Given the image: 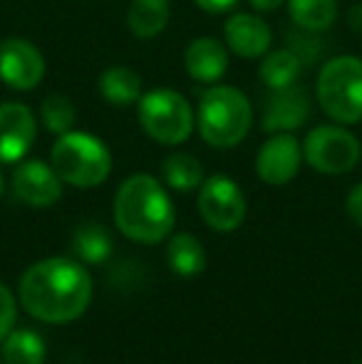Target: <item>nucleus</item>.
<instances>
[{
    "label": "nucleus",
    "instance_id": "f257e3e1",
    "mask_svg": "<svg viewBox=\"0 0 362 364\" xmlns=\"http://www.w3.org/2000/svg\"><path fill=\"white\" fill-rule=\"evenodd\" d=\"M18 295L28 315L50 325H65L90 307L92 278L78 260L45 258L23 273Z\"/></svg>",
    "mask_w": 362,
    "mask_h": 364
},
{
    "label": "nucleus",
    "instance_id": "f03ea898",
    "mask_svg": "<svg viewBox=\"0 0 362 364\" xmlns=\"http://www.w3.org/2000/svg\"><path fill=\"white\" fill-rule=\"evenodd\" d=\"M115 225L137 243H159L174 230L176 211L159 178L149 173L129 176L115 196Z\"/></svg>",
    "mask_w": 362,
    "mask_h": 364
},
{
    "label": "nucleus",
    "instance_id": "7ed1b4c3",
    "mask_svg": "<svg viewBox=\"0 0 362 364\" xmlns=\"http://www.w3.org/2000/svg\"><path fill=\"white\" fill-rule=\"evenodd\" d=\"M253 124L251 100L238 87L208 85L198 100L196 127L208 146L231 149L241 144Z\"/></svg>",
    "mask_w": 362,
    "mask_h": 364
},
{
    "label": "nucleus",
    "instance_id": "20e7f679",
    "mask_svg": "<svg viewBox=\"0 0 362 364\" xmlns=\"http://www.w3.org/2000/svg\"><path fill=\"white\" fill-rule=\"evenodd\" d=\"M50 164L63 178L75 188H95L107 181L112 171V154L102 139L87 132H65L58 136Z\"/></svg>",
    "mask_w": 362,
    "mask_h": 364
},
{
    "label": "nucleus",
    "instance_id": "39448f33",
    "mask_svg": "<svg viewBox=\"0 0 362 364\" xmlns=\"http://www.w3.org/2000/svg\"><path fill=\"white\" fill-rule=\"evenodd\" d=\"M315 95L335 124H358L362 119V60L340 55L320 68Z\"/></svg>",
    "mask_w": 362,
    "mask_h": 364
},
{
    "label": "nucleus",
    "instance_id": "423d86ee",
    "mask_svg": "<svg viewBox=\"0 0 362 364\" xmlns=\"http://www.w3.org/2000/svg\"><path fill=\"white\" fill-rule=\"evenodd\" d=\"M139 127L149 139L159 141L164 146H179L191 136L196 114H193L188 100L176 90H151L142 95L137 102Z\"/></svg>",
    "mask_w": 362,
    "mask_h": 364
},
{
    "label": "nucleus",
    "instance_id": "0eeeda50",
    "mask_svg": "<svg viewBox=\"0 0 362 364\" xmlns=\"http://www.w3.org/2000/svg\"><path fill=\"white\" fill-rule=\"evenodd\" d=\"M303 159L320 173H348L360 161V141L345 124H320L305 136Z\"/></svg>",
    "mask_w": 362,
    "mask_h": 364
},
{
    "label": "nucleus",
    "instance_id": "6e6552de",
    "mask_svg": "<svg viewBox=\"0 0 362 364\" xmlns=\"http://www.w3.org/2000/svg\"><path fill=\"white\" fill-rule=\"evenodd\" d=\"M198 213L211 230L231 233L246 220V196L233 178L216 173L203 178L198 191Z\"/></svg>",
    "mask_w": 362,
    "mask_h": 364
},
{
    "label": "nucleus",
    "instance_id": "1a4fd4ad",
    "mask_svg": "<svg viewBox=\"0 0 362 364\" xmlns=\"http://www.w3.org/2000/svg\"><path fill=\"white\" fill-rule=\"evenodd\" d=\"M45 58L30 40L8 38L0 43V80L18 92H30L43 82Z\"/></svg>",
    "mask_w": 362,
    "mask_h": 364
},
{
    "label": "nucleus",
    "instance_id": "9d476101",
    "mask_svg": "<svg viewBox=\"0 0 362 364\" xmlns=\"http://www.w3.org/2000/svg\"><path fill=\"white\" fill-rule=\"evenodd\" d=\"M303 146L293 136V132H275L263 141L256 156V173L268 186H285L300 171Z\"/></svg>",
    "mask_w": 362,
    "mask_h": 364
},
{
    "label": "nucleus",
    "instance_id": "9b49d317",
    "mask_svg": "<svg viewBox=\"0 0 362 364\" xmlns=\"http://www.w3.org/2000/svg\"><path fill=\"white\" fill-rule=\"evenodd\" d=\"M38 136V119L23 102L0 105V164H18L28 156Z\"/></svg>",
    "mask_w": 362,
    "mask_h": 364
},
{
    "label": "nucleus",
    "instance_id": "f8f14e48",
    "mask_svg": "<svg viewBox=\"0 0 362 364\" xmlns=\"http://www.w3.org/2000/svg\"><path fill=\"white\" fill-rule=\"evenodd\" d=\"M13 191L28 206L48 208L55 206L63 196V178L58 176L53 164H45L40 159H28V161L15 166Z\"/></svg>",
    "mask_w": 362,
    "mask_h": 364
},
{
    "label": "nucleus",
    "instance_id": "ddd939ff",
    "mask_svg": "<svg viewBox=\"0 0 362 364\" xmlns=\"http://www.w3.org/2000/svg\"><path fill=\"white\" fill-rule=\"evenodd\" d=\"M313 109L308 90L298 85L283 87V90H271L263 102V132L275 134V132H295L303 127Z\"/></svg>",
    "mask_w": 362,
    "mask_h": 364
},
{
    "label": "nucleus",
    "instance_id": "4468645a",
    "mask_svg": "<svg viewBox=\"0 0 362 364\" xmlns=\"http://www.w3.org/2000/svg\"><path fill=\"white\" fill-rule=\"evenodd\" d=\"M223 43L233 55L243 60H258L271 50L273 33L253 13H236L223 25Z\"/></svg>",
    "mask_w": 362,
    "mask_h": 364
},
{
    "label": "nucleus",
    "instance_id": "2eb2a0df",
    "mask_svg": "<svg viewBox=\"0 0 362 364\" xmlns=\"http://www.w3.org/2000/svg\"><path fill=\"white\" fill-rule=\"evenodd\" d=\"M183 65L191 80L216 85L228 70V48L218 38H196L183 50Z\"/></svg>",
    "mask_w": 362,
    "mask_h": 364
},
{
    "label": "nucleus",
    "instance_id": "dca6fc26",
    "mask_svg": "<svg viewBox=\"0 0 362 364\" xmlns=\"http://www.w3.org/2000/svg\"><path fill=\"white\" fill-rule=\"evenodd\" d=\"M171 18L169 0H132L127 10V28L137 40H154L164 33Z\"/></svg>",
    "mask_w": 362,
    "mask_h": 364
},
{
    "label": "nucleus",
    "instance_id": "f3484780",
    "mask_svg": "<svg viewBox=\"0 0 362 364\" xmlns=\"http://www.w3.org/2000/svg\"><path fill=\"white\" fill-rule=\"evenodd\" d=\"M142 77L134 73L132 68H124V65H112L97 80V87H100V95L105 97L107 105L112 107H129L137 105L142 100Z\"/></svg>",
    "mask_w": 362,
    "mask_h": 364
},
{
    "label": "nucleus",
    "instance_id": "a211bd4d",
    "mask_svg": "<svg viewBox=\"0 0 362 364\" xmlns=\"http://www.w3.org/2000/svg\"><path fill=\"white\" fill-rule=\"evenodd\" d=\"M300 70H303V63H300L298 55L290 48H280L263 55L258 77L268 90H283V87L298 85Z\"/></svg>",
    "mask_w": 362,
    "mask_h": 364
},
{
    "label": "nucleus",
    "instance_id": "6ab92c4d",
    "mask_svg": "<svg viewBox=\"0 0 362 364\" xmlns=\"http://www.w3.org/2000/svg\"><path fill=\"white\" fill-rule=\"evenodd\" d=\"M288 13L295 28L325 33L338 20V0H288Z\"/></svg>",
    "mask_w": 362,
    "mask_h": 364
},
{
    "label": "nucleus",
    "instance_id": "aec40b11",
    "mask_svg": "<svg viewBox=\"0 0 362 364\" xmlns=\"http://www.w3.org/2000/svg\"><path fill=\"white\" fill-rule=\"evenodd\" d=\"M166 263L181 278H193L206 265V253L191 233H176L166 245Z\"/></svg>",
    "mask_w": 362,
    "mask_h": 364
},
{
    "label": "nucleus",
    "instance_id": "412c9836",
    "mask_svg": "<svg viewBox=\"0 0 362 364\" xmlns=\"http://www.w3.org/2000/svg\"><path fill=\"white\" fill-rule=\"evenodd\" d=\"M161 178L174 191H193L203 183V166L196 156L186 151H176L161 161Z\"/></svg>",
    "mask_w": 362,
    "mask_h": 364
},
{
    "label": "nucleus",
    "instance_id": "4be33fe9",
    "mask_svg": "<svg viewBox=\"0 0 362 364\" xmlns=\"http://www.w3.org/2000/svg\"><path fill=\"white\" fill-rule=\"evenodd\" d=\"M48 352H45V340L33 332L30 327L23 330H10L3 340V360L5 364H43Z\"/></svg>",
    "mask_w": 362,
    "mask_h": 364
},
{
    "label": "nucleus",
    "instance_id": "5701e85b",
    "mask_svg": "<svg viewBox=\"0 0 362 364\" xmlns=\"http://www.w3.org/2000/svg\"><path fill=\"white\" fill-rule=\"evenodd\" d=\"M73 248H75V253H78V258H82L85 263H102V260H107L112 253V238L105 225L82 223L75 230Z\"/></svg>",
    "mask_w": 362,
    "mask_h": 364
},
{
    "label": "nucleus",
    "instance_id": "b1692460",
    "mask_svg": "<svg viewBox=\"0 0 362 364\" xmlns=\"http://www.w3.org/2000/svg\"><path fill=\"white\" fill-rule=\"evenodd\" d=\"M75 119H78V109H75L73 100L63 95H48L40 105V122L48 132L53 134H65L73 132Z\"/></svg>",
    "mask_w": 362,
    "mask_h": 364
},
{
    "label": "nucleus",
    "instance_id": "393cba45",
    "mask_svg": "<svg viewBox=\"0 0 362 364\" xmlns=\"http://www.w3.org/2000/svg\"><path fill=\"white\" fill-rule=\"evenodd\" d=\"M315 35H320V33H308V30H303V28H298V33H288V48L298 55L303 65H310L318 55H323V50H325V45H320Z\"/></svg>",
    "mask_w": 362,
    "mask_h": 364
},
{
    "label": "nucleus",
    "instance_id": "a878e982",
    "mask_svg": "<svg viewBox=\"0 0 362 364\" xmlns=\"http://www.w3.org/2000/svg\"><path fill=\"white\" fill-rule=\"evenodd\" d=\"M15 317H18V302H15L8 285L0 283V342L15 327Z\"/></svg>",
    "mask_w": 362,
    "mask_h": 364
},
{
    "label": "nucleus",
    "instance_id": "bb28decb",
    "mask_svg": "<svg viewBox=\"0 0 362 364\" xmlns=\"http://www.w3.org/2000/svg\"><path fill=\"white\" fill-rule=\"evenodd\" d=\"M345 211H348L350 220L362 228V183H355L348 193V201H345Z\"/></svg>",
    "mask_w": 362,
    "mask_h": 364
},
{
    "label": "nucleus",
    "instance_id": "cd10ccee",
    "mask_svg": "<svg viewBox=\"0 0 362 364\" xmlns=\"http://www.w3.org/2000/svg\"><path fill=\"white\" fill-rule=\"evenodd\" d=\"M193 3H196L201 10H206V13L218 15V13H226V10H231L238 0H193Z\"/></svg>",
    "mask_w": 362,
    "mask_h": 364
},
{
    "label": "nucleus",
    "instance_id": "c85d7f7f",
    "mask_svg": "<svg viewBox=\"0 0 362 364\" xmlns=\"http://www.w3.org/2000/svg\"><path fill=\"white\" fill-rule=\"evenodd\" d=\"M348 23H350V28H353L355 33H362V0H360V3H355L353 8L348 10Z\"/></svg>",
    "mask_w": 362,
    "mask_h": 364
},
{
    "label": "nucleus",
    "instance_id": "c756f323",
    "mask_svg": "<svg viewBox=\"0 0 362 364\" xmlns=\"http://www.w3.org/2000/svg\"><path fill=\"white\" fill-rule=\"evenodd\" d=\"M283 3L285 0H251V5H253L256 13H273V10H278Z\"/></svg>",
    "mask_w": 362,
    "mask_h": 364
},
{
    "label": "nucleus",
    "instance_id": "7c9ffc66",
    "mask_svg": "<svg viewBox=\"0 0 362 364\" xmlns=\"http://www.w3.org/2000/svg\"><path fill=\"white\" fill-rule=\"evenodd\" d=\"M3 186H5V183H3V173H0V196H3Z\"/></svg>",
    "mask_w": 362,
    "mask_h": 364
}]
</instances>
